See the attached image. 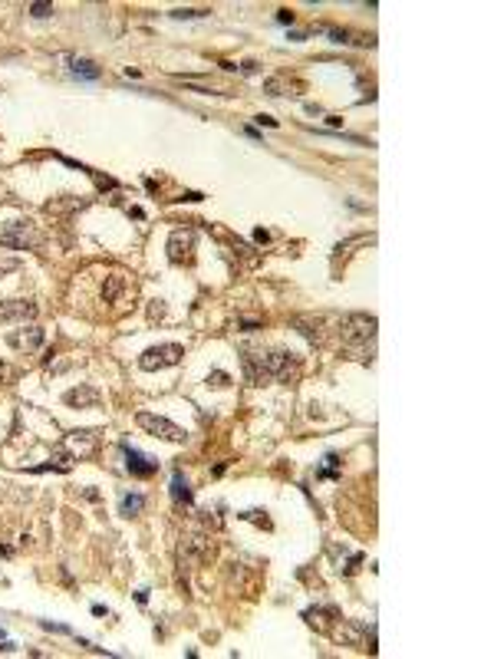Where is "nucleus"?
<instances>
[{
    "label": "nucleus",
    "mask_w": 494,
    "mask_h": 659,
    "mask_svg": "<svg viewBox=\"0 0 494 659\" xmlns=\"http://www.w3.org/2000/svg\"><path fill=\"white\" fill-rule=\"evenodd\" d=\"M376 316L369 314H349L343 320V346L353 359H372V343H376Z\"/></svg>",
    "instance_id": "1"
},
{
    "label": "nucleus",
    "mask_w": 494,
    "mask_h": 659,
    "mask_svg": "<svg viewBox=\"0 0 494 659\" xmlns=\"http://www.w3.org/2000/svg\"><path fill=\"white\" fill-rule=\"evenodd\" d=\"M290 353H250L244 350V376L247 383L254 386H264V383H274V379H284L290 372Z\"/></svg>",
    "instance_id": "2"
},
{
    "label": "nucleus",
    "mask_w": 494,
    "mask_h": 659,
    "mask_svg": "<svg viewBox=\"0 0 494 659\" xmlns=\"http://www.w3.org/2000/svg\"><path fill=\"white\" fill-rule=\"evenodd\" d=\"M0 244L10 247V251H33V247L43 244V234L30 221H14V224L0 228Z\"/></svg>",
    "instance_id": "3"
},
{
    "label": "nucleus",
    "mask_w": 494,
    "mask_h": 659,
    "mask_svg": "<svg viewBox=\"0 0 494 659\" xmlns=\"http://www.w3.org/2000/svg\"><path fill=\"white\" fill-rule=\"evenodd\" d=\"M181 356H185V350H181L179 343H162V346H152V350H145V353L138 356V366H142L145 372L168 370V366H179Z\"/></svg>",
    "instance_id": "4"
},
{
    "label": "nucleus",
    "mask_w": 494,
    "mask_h": 659,
    "mask_svg": "<svg viewBox=\"0 0 494 659\" xmlns=\"http://www.w3.org/2000/svg\"><path fill=\"white\" fill-rule=\"evenodd\" d=\"M136 422H138V426H142V428H145L149 435H155V439L175 442V445H181V442L188 439V435H185V428H181V426H175V422H168L165 415H152V412H138V415H136Z\"/></svg>",
    "instance_id": "5"
},
{
    "label": "nucleus",
    "mask_w": 494,
    "mask_h": 659,
    "mask_svg": "<svg viewBox=\"0 0 494 659\" xmlns=\"http://www.w3.org/2000/svg\"><path fill=\"white\" fill-rule=\"evenodd\" d=\"M194 241H198V234L192 231V228H179V231H172V237H168V258H172V264H181L192 258L194 251Z\"/></svg>",
    "instance_id": "6"
},
{
    "label": "nucleus",
    "mask_w": 494,
    "mask_h": 659,
    "mask_svg": "<svg viewBox=\"0 0 494 659\" xmlns=\"http://www.w3.org/2000/svg\"><path fill=\"white\" fill-rule=\"evenodd\" d=\"M119 449L125 452V468H129L136 478H152V475L158 471V462H152L149 455H142L138 449H132V445H129L125 439L119 442Z\"/></svg>",
    "instance_id": "7"
},
{
    "label": "nucleus",
    "mask_w": 494,
    "mask_h": 659,
    "mask_svg": "<svg viewBox=\"0 0 494 659\" xmlns=\"http://www.w3.org/2000/svg\"><path fill=\"white\" fill-rule=\"evenodd\" d=\"M37 316V303H30V300H7V303H0V320L3 323H10V320H33Z\"/></svg>",
    "instance_id": "8"
},
{
    "label": "nucleus",
    "mask_w": 494,
    "mask_h": 659,
    "mask_svg": "<svg viewBox=\"0 0 494 659\" xmlns=\"http://www.w3.org/2000/svg\"><path fill=\"white\" fill-rule=\"evenodd\" d=\"M43 340H46V333H43L40 327H27V330H20V333H10L7 336V343L14 346V350H40L43 346Z\"/></svg>",
    "instance_id": "9"
},
{
    "label": "nucleus",
    "mask_w": 494,
    "mask_h": 659,
    "mask_svg": "<svg viewBox=\"0 0 494 659\" xmlns=\"http://www.w3.org/2000/svg\"><path fill=\"white\" fill-rule=\"evenodd\" d=\"M99 399H102L99 389L82 386V389H69L66 396H63V402H66V406H76V409H86V406H99Z\"/></svg>",
    "instance_id": "10"
},
{
    "label": "nucleus",
    "mask_w": 494,
    "mask_h": 659,
    "mask_svg": "<svg viewBox=\"0 0 494 659\" xmlns=\"http://www.w3.org/2000/svg\"><path fill=\"white\" fill-rule=\"evenodd\" d=\"M63 63H69V73L73 76H82V80H99V66L86 56H63Z\"/></svg>",
    "instance_id": "11"
},
{
    "label": "nucleus",
    "mask_w": 494,
    "mask_h": 659,
    "mask_svg": "<svg viewBox=\"0 0 494 659\" xmlns=\"http://www.w3.org/2000/svg\"><path fill=\"white\" fill-rule=\"evenodd\" d=\"M93 449H96V435H93V432H73V435H69V452H73V458H86Z\"/></svg>",
    "instance_id": "12"
},
{
    "label": "nucleus",
    "mask_w": 494,
    "mask_h": 659,
    "mask_svg": "<svg viewBox=\"0 0 494 659\" xmlns=\"http://www.w3.org/2000/svg\"><path fill=\"white\" fill-rule=\"evenodd\" d=\"M172 498L179 501V505H192L194 498H192V485H188V478L181 475V471H175L172 475Z\"/></svg>",
    "instance_id": "13"
},
{
    "label": "nucleus",
    "mask_w": 494,
    "mask_h": 659,
    "mask_svg": "<svg viewBox=\"0 0 494 659\" xmlns=\"http://www.w3.org/2000/svg\"><path fill=\"white\" fill-rule=\"evenodd\" d=\"M142 508H145V498H142V494H122V501H119V514H122V518H136Z\"/></svg>",
    "instance_id": "14"
},
{
    "label": "nucleus",
    "mask_w": 494,
    "mask_h": 659,
    "mask_svg": "<svg viewBox=\"0 0 494 659\" xmlns=\"http://www.w3.org/2000/svg\"><path fill=\"white\" fill-rule=\"evenodd\" d=\"M119 290H122V277H119V274H112L109 277V287H102V297H106V300H116V297H119Z\"/></svg>",
    "instance_id": "15"
},
{
    "label": "nucleus",
    "mask_w": 494,
    "mask_h": 659,
    "mask_svg": "<svg viewBox=\"0 0 494 659\" xmlns=\"http://www.w3.org/2000/svg\"><path fill=\"white\" fill-rule=\"evenodd\" d=\"M30 14H33V17H40V20H43V17H50V14H53V3H30Z\"/></svg>",
    "instance_id": "16"
},
{
    "label": "nucleus",
    "mask_w": 494,
    "mask_h": 659,
    "mask_svg": "<svg viewBox=\"0 0 494 659\" xmlns=\"http://www.w3.org/2000/svg\"><path fill=\"white\" fill-rule=\"evenodd\" d=\"M205 14L208 10H172V17H179V20H185V17L192 20V17H205Z\"/></svg>",
    "instance_id": "17"
},
{
    "label": "nucleus",
    "mask_w": 494,
    "mask_h": 659,
    "mask_svg": "<svg viewBox=\"0 0 494 659\" xmlns=\"http://www.w3.org/2000/svg\"><path fill=\"white\" fill-rule=\"evenodd\" d=\"M277 24H293V14L290 10H277Z\"/></svg>",
    "instance_id": "18"
},
{
    "label": "nucleus",
    "mask_w": 494,
    "mask_h": 659,
    "mask_svg": "<svg viewBox=\"0 0 494 659\" xmlns=\"http://www.w3.org/2000/svg\"><path fill=\"white\" fill-rule=\"evenodd\" d=\"M257 125H267V129H277V119H271V116H257Z\"/></svg>",
    "instance_id": "19"
},
{
    "label": "nucleus",
    "mask_w": 494,
    "mask_h": 659,
    "mask_svg": "<svg viewBox=\"0 0 494 659\" xmlns=\"http://www.w3.org/2000/svg\"><path fill=\"white\" fill-rule=\"evenodd\" d=\"M214 386H228V376H224V372H214Z\"/></svg>",
    "instance_id": "20"
},
{
    "label": "nucleus",
    "mask_w": 494,
    "mask_h": 659,
    "mask_svg": "<svg viewBox=\"0 0 494 659\" xmlns=\"http://www.w3.org/2000/svg\"><path fill=\"white\" fill-rule=\"evenodd\" d=\"M0 636H3V633H0Z\"/></svg>",
    "instance_id": "21"
}]
</instances>
